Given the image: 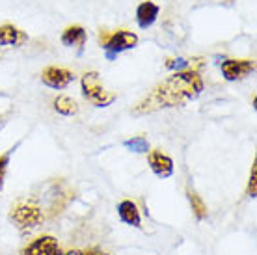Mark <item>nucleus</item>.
Instances as JSON below:
<instances>
[{
	"label": "nucleus",
	"mask_w": 257,
	"mask_h": 255,
	"mask_svg": "<svg viewBox=\"0 0 257 255\" xmlns=\"http://www.w3.org/2000/svg\"><path fill=\"white\" fill-rule=\"evenodd\" d=\"M203 91V78L196 69L177 71L155 86L148 95L135 106L136 115L153 114L164 108L185 106L187 102L198 99Z\"/></svg>",
	"instance_id": "f257e3e1"
},
{
	"label": "nucleus",
	"mask_w": 257,
	"mask_h": 255,
	"mask_svg": "<svg viewBox=\"0 0 257 255\" xmlns=\"http://www.w3.org/2000/svg\"><path fill=\"white\" fill-rule=\"evenodd\" d=\"M80 88H82L84 99L91 102L93 106H97V108L110 106L112 102L116 101V93L104 88L97 71H90V73L84 75L82 80H80Z\"/></svg>",
	"instance_id": "f03ea898"
},
{
	"label": "nucleus",
	"mask_w": 257,
	"mask_h": 255,
	"mask_svg": "<svg viewBox=\"0 0 257 255\" xmlns=\"http://www.w3.org/2000/svg\"><path fill=\"white\" fill-rule=\"evenodd\" d=\"M99 45L104 49L106 58L114 60L119 52H125L128 49H135L138 45V36L135 32H128V30H116V32H99Z\"/></svg>",
	"instance_id": "7ed1b4c3"
},
{
	"label": "nucleus",
	"mask_w": 257,
	"mask_h": 255,
	"mask_svg": "<svg viewBox=\"0 0 257 255\" xmlns=\"http://www.w3.org/2000/svg\"><path fill=\"white\" fill-rule=\"evenodd\" d=\"M10 220L19 229H34L45 220V212L41 211L39 205L32 203V201H19L17 205L12 207Z\"/></svg>",
	"instance_id": "20e7f679"
},
{
	"label": "nucleus",
	"mask_w": 257,
	"mask_h": 255,
	"mask_svg": "<svg viewBox=\"0 0 257 255\" xmlns=\"http://www.w3.org/2000/svg\"><path fill=\"white\" fill-rule=\"evenodd\" d=\"M222 77L227 80V82H237V80H242L248 75H251L255 71V62L253 60H224L222 65Z\"/></svg>",
	"instance_id": "39448f33"
},
{
	"label": "nucleus",
	"mask_w": 257,
	"mask_h": 255,
	"mask_svg": "<svg viewBox=\"0 0 257 255\" xmlns=\"http://www.w3.org/2000/svg\"><path fill=\"white\" fill-rule=\"evenodd\" d=\"M41 80L45 86L52 89H64L67 88L73 80H75V73L64 67H56V65H49L41 71Z\"/></svg>",
	"instance_id": "423d86ee"
},
{
	"label": "nucleus",
	"mask_w": 257,
	"mask_h": 255,
	"mask_svg": "<svg viewBox=\"0 0 257 255\" xmlns=\"http://www.w3.org/2000/svg\"><path fill=\"white\" fill-rule=\"evenodd\" d=\"M62 248H60L58 240L54 236H39L34 242H30L23 249V255H62Z\"/></svg>",
	"instance_id": "0eeeda50"
},
{
	"label": "nucleus",
	"mask_w": 257,
	"mask_h": 255,
	"mask_svg": "<svg viewBox=\"0 0 257 255\" xmlns=\"http://www.w3.org/2000/svg\"><path fill=\"white\" fill-rule=\"evenodd\" d=\"M148 162L151 172L161 179H166L174 173V160L170 159L166 153H162L161 149H153L148 153Z\"/></svg>",
	"instance_id": "6e6552de"
},
{
	"label": "nucleus",
	"mask_w": 257,
	"mask_h": 255,
	"mask_svg": "<svg viewBox=\"0 0 257 255\" xmlns=\"http://www.w3.org/2000/svg\"><path fill=\"white\" fill-rule=\"evenodd\" d=\"M26 41H28V34L23 32L15 25L6 23L0 26V47H23Z\"/></svg>",
	"instance_id": "1a4fd4ad"
},
{
	"label": "nucleus",
	"mask_w": 257,
	"mask_h": 255,
	"mask_svg": "<svg viewBox=\"0 0 257 255\" xmlns=\"http://www.w3.org/2000/svg\"><path fill=\"white\" fill-rule=\"evenodd\" d=\"M159 13H161V8L157 6L155 2H151V0H146V2H142L140 6L136 8V23H138L142 30H148V28H151L155 25Z\"/></svg>",
	"instance_id": "9d476101"
},
{
	"label": "nucleus",
	"mask_w": 257,
	"mask_h": 255,
	"mask_svg": "<svg viewBox=\"0 0 257 255\" xmlns=\"http://www.w3.org/2000/svg\"><path fill=\"white\" fill-rule=\"evenodd\" d=\"M86 38L88 34L80 25H73L67 26L64 32H62V43L65 47H77L78 51H82L84 45H86Z\"/></svg>",
	"instance_id": "9b49d317"
},
{
	"label": "nucleus",
	"mask_w": 257,
	"mask_h": 255,
	"mask_svg": "<svg viewBox=\"0 0 257 255\" xmlns=\"http://www.w3.org/2000/svg\"><path fill=\"white\" fill-rule=\"evenodd\" d=\"M117 214L121 218V222H125L127 225H133V227H142V218H140V211H138V207L136 203L133 201H121V203L117 205Z\"/></svg>",
	"instance_id": "f8f14e48"
},
{
	"label": "nucleus",
	"mask_w": 257,
	"mask_h": 255,
	"mask_svg": "<svg viewBox=\"0 0 257 255\" xmlns=\"http://www.w3.org/2000/svg\"><path fill=\"white\" fill-rule=\"evenodd\" d=\"M52 106L54 110L62 115H75L78 112V104L75 102V99H71L69 95H58L54 101H52Z\"/></svg>",
	"instance_id": "ddd939ff"
},
{
	"label": "nucleus",
	"mask_w": 257,
	"mask_h": 255,
	"mask_svg": "<svg viewBox=\"0 0 257 255\" xmlns=\"http://www.w3.org/2000/svg\"><path fill=\"white\" fill-rule=\"evenodd\" d=\"M187 196H188V201H190V207H192V212L196 214V218H198V220H205L207 218V205L203 203V199L199 198L194 190H190V188L187 190Z\"/></svg>",
	"instance_id": "4468645a"
},
{
	"label": "nucleus",
	"mask_w": 257,
	"mask_h": 255,
	"mask_svg": "<svg viewBox=\"0 0 257 255\" xmlns=\"http://www.w3.org/2000/svg\"><path fill=\"white\" fill-rule=\"evenodd\" d=\"M123 146L127 147L128 151H135V153H148L149 151V144L144 136H135L131 140H125Z\"/></svg>",
	"instance_id": "2eb2a0df"
},
{
	"label": "nucleus",
	"mask_w": 257,
	"mask_h": 255,
	"mask_svg": "<svg viewBox=\"0 0 257 255\" xmlns=\"http://www.w3.org/2000/svg\"><path fill=\"white\" fill-rule=\"evenodd\" d=\"M188 65H190V60H187V58H175V60H168L166 62L168 69H175V73H177V71L190 69Z\"/></svg>",
	"instance_id": "dca6fc26"
},
{
	"label": "nucleus",
	"mask_w": 257,
	"mask_h": 255,
	"mask_svg": "<svg viewBox=\"0 0 257 255\" xmlns=\"http://www.w3.org/2000/svg\"><path fill=\"white\" fill-rule=\"evenodd\" d=\"M255 183H257V160H253L251 172H250V181H248V196H250V198H255V194H257Z\"/></svg>",
	"instance_id": "f3484780"
},
{
	"label": "nucleus",
	"mask_w": 257,
	"mask_h": 255,
	"mask_svg": "<svg viewBox=\"0 0 257 255\" xmlns=\"http://www.w3.org/2000/svg\"><path fill=\"white\" fill-rule=\"evenodd\" d=\"M8 164H10V153L0 155V192H2V185H4V177H6Z\"/></svg>",
	"instance_id": "a211bd4d"
},
{
	"label": "nucleus",
	"mask_w": 257,
	"mask_h": 255,
	"mask_svg": "<svg viewBox=\"0 0 257 255\" xmlns=\"http://www.w3.org/2000/svg\"><path fill=\"white\" fill-rule=\"evenodd\" d=\"M62 255H88V251H80V249H73V251H64Z\"/></svg>",
	"instance_id": "6ab92c4d"
},
{
	"label": "nucleus",
	"mask_w": 257,
	"mask_h": 255,
	"mask_svg": "<svg viewBox=\"0 0 257 255\" xmlns=\"http://www.w3.org/2000/svg\"><path fill=\"white\" fill-rule=\"evenodd\" d=\"M88 255H106V253H101V251H97V249H88Z\"/></svg>",
	"instance_id": "aec40b11"
}]
</instances>
